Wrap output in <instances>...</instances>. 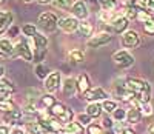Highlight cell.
I'll list each match as a JSON object with an SVG mask.
<instances>
[{"mask_svg":"<svg viewBox=\"0 0 154 134\" xmlns=\"http://www.w3.org/2000/svg\"><path fill=\"white\" fill-rule=\"evenodd\" d=\"M79 25H80V20H77L74 16H62L59 17L57 28L65 34H74L79 30Z\"/></svg>","mask_w":154,"mask_h":134,"instance_id":"4","label":"cell"},{"mask_svg":"<svg viewBox=\"0 0 154 134\" xmlns=\"http://www.w3.org/2000/svg\"><path fill=\"white\" fill-rule=\"evenodd\" d=\"M99 6L105 12H112L117 8V0H99Z\"/></svg>","mask_w":154,"mask_h":134,"instance_id":"30","label":"cell"},{"mask_svg":"<svg viewBox=\"0 0 154 134\" xmlns=\"http://www.w3.org/2000/svg\"><path fill=\"white\" fill-rule=\"evenodd\" d=\"M102 126H103L105 129H112L114 128V120L109 114L103 116V122H102Z\"/></svg>","mask_w":154,"mask_h":134,"instance_id":"39","label":"cell"},{"mask_svg":"<svg viewBox=\"0 0 154 134\" xmlns=\"http://www.w3.org/2000/svg\"><path fill=\"white\" fill-rule=\"evenodd\" d=\"M16 108H19V106L12 102V99L0 102V111H2V113H8V111H12V110H16Z\"/></svg>","mask_w":154,"mask_h":134,"instance_id":"35","label":"cell"},{"mask_svg":"<svg viewBox=\"0 0 154 134\" xmlns=\"http://www.w3.org/2000/svg\"><path fill=\"white\" fill-rule=\"evenodd\" d=\"M48 56V49H34V56H32V62L35 65L43 63V60Z\"/></svg>","mask_w":154,"mask_h":134,"instance_id":"34","label":"cell"},{"mask_svg":"<svg viewBox=\"0 0 154 134\" xmlns=\"http://www.w3.org/2000/svg\"><path fill=\"white\" fill-rule=\"evenodd\" d=\"M12 20H14V14L11 11H0V36L5 34L12 26Z\"/></svg>","mask_w":154,"mask_h":134,"instance_id":"16","label":"cell"},{"mask_svg":"<svg viewBox=\"0 0 154 134\" xmlns=\"http://www.w3.org/2000/svg\"><path fill=\"white\" fill-rule=\"evenodd\" d=\"M9 134H26V131H25L23 128H20V126H14Z\"/></svg>","mask_w":154,"mask_h":134,"instance_id":"42","label":"cell"},{"mask_svg":"<svg viewBox=\"0 0 154 134\" xmlns=\"http://www.w3.org/2000/svg\"><path fill=\"white\" fill-rule=\"evenodd\" d=\"M62 83H63V82H62V73L57 71V70L53 71V73H51V74L43 80V86H45L46 92H49V94H53V92L59 91V88H60Z\"/></svg>","mask_w":154,"mask_h":134,"instance_id":"9","label":"cell"},{"mask_svg":"<svg viewBox=\"0 0 154 134\" xmlns=\"http://www.w3.org/2000/svg\"><path fill=\"white\" fill-rule=\"evenodd\" d=\"M22 33H23V36H26V37H34L38 31H37V26L34 25V23H25L23 26H22Z\"/></svg>","mask_w":154,"mask_h":134,"instance_id":"33","label":"cell"},{"mask_svg":"<svg viewBox=\"0 0 154 134\" xmlns=\"http://www.w3.org/2000/svg\"><path fill=\"white\" fill-rule=\"evenodd\" d=\"M57 22H59V17L54 12H42V14L38 16L37 26L43 33H54L57 30Z\"/></svg>","mask_w":154,"mask_h":134,"instance_id":"1","label":"cell"},{"mask_svg":"<svg viewBox=\"0 0 154 134\" xmlns=\"http://www.w3.org/2000/svg\"><path fill=\"white\" fill-rule=\"evenodd\" d=\"M54 8L57 9H63V11H71L72 5H74V0H53L51 2Z\"/></svg>","mask_w":154,"mask_h":134,"instance_id":"29","label":"cell"},{"mask_svg":"<svg viewBox=\"0 0 154 134\" xmlns=\"http://www.w3.org/2000/svg\"><path fill=\"white\" fill-rule=\"evenodd\" d=\"M85 113L91 119H99V117H102V114H103V106H102L100 102H93V103H89L86 106Z\"/></svg>","mask_w":154,"mask_h":134,"instance_id":"18","label":"cell"},{"mask_svg":"<svg viewBox=\"0 0 154 134\" xmlns=\"http://www.w3.org/2000/svg\"><path fill=\"white\" fill-rule=\"evenodd\" d=\"M108 30L111 34H123L128 31V26H130V20H128L123 14H116L114 19L108 23Z\"/></svg>","mask_w":154,"mask_h":134,"instance_id":"6","label":"cell"},{"mask_svg":"<svg viewBox=\"0 0 154 134\" xmlns=\"http://www.w3.org/2000/svg\"><path fill=\"white\" fill-rule=\"evenodd\" d=\"M143 33L148 34V36H154V19L143 23Z\"/></svg>","mask_w":154,"mask_h":134,"instance_id":"40","label":"cell"},{"mask_svg":"<svg viewBox=\"0 0 154 134\" xmlns=\"http://www.w3.org/2000/svg\"><path fill=\"white\" fill-rule=\"evenodd\" d=\"M83 97H85L89 103H93V102H103V100H106L109 96H108V92H106L103 88L94 86V88H91V89H88L85 94H83Z\"/></svg>","mask_w":154,"mask_h":134,"instance_id":"11","label":"cell"},{"mask_svg":"<svg viewBox=\"0 0 154 134\" xmlns=\"http://www.w3.org/2000/svg\"><path fill=\"white\" fill-rule=\"evenodd\" d=\"M37 2L40 3V5H48V3H51V2H53V0H37Z\"/></svg>","mask_w":154,"mask_h":134,"instance_id":"47","label":"cell"},{"mask_svg":"<svg viewBox=\"0 0 154 134\" xmlns=\"http://www.w3.org/2000/svg\"><path fill=\"white\" fill-rule=\"evenodd\" d=\"M86 134H105L103 126L99 123H91L89 126H86Z\"/></svg>","mask_w":154,"mask_h":134,"instance_id":"38","label":"cell"},{"mask_svg":"<svg viewBox=\"0 0 154 134\" xmlns=\"http://www.w3.org/2000/svg\"><path fill=\"white\" fill-rule=\"evenodd\" d=\"M14 49H16V56H17V57H20V59L25 60V62H32L34 51H32V48L29 46V43H28L26 39H20L19 42L14 45Z\"/></svg>","mask_w":154,"mask_h":134,"instance_id":"7","label":"cell"},{"mask_svg":"<svg viewBox=\"0 0 154 134\" xmlns=\"http://www.w3.org/2000/svg\"><path fill=\"white\" fill-rule=\"evenodd\" d=\"M77 122H79V123H80L83 128H86V126H89V125L93 123V119L89 117L86 113H82V114H79V116H77Z\"/></svg>","mask_w":154,"mask_h":134,"instance_id":"37","label":"cell"},{"mask_svg":"<svg viewBox=\"0 0 154 134\" xmlns=\"http://www.w3.org/2000/svg\"><path fill=\"white\" fill-rule=\"evenodd\" d=\"M75 83H77V94L83 96L88 89H91V77L86 73H80L75 77Z\"/></svg>","mask_w":154,"mask_h":134,"instance_id":"13","label":"cell"},{"mask_svg":"<svg viewBox=\"0 0 154 134\" xmlns=\"http://www.w3.org/2000/svg\"><path fill=\"white\" fill-rule=\"evenodd\" d=\"M16 92V85L11 82V80L2 77L0 79V94H5V96H12Z\"/></svg>","mask_w":154,"mask_h":134,"instance_id":"20","label":"cell"},{"mask_svg":"<svg viewBox=\"0 0 154 134\" xmlns=\"http://www.w3.org/2000/svg\"><path fill=\"white\" fill-rule=\"evenodd\" d=\"M112 42V34L109 31H100L97 34H94L91 39L86 40V46L88 48H102L106 46Z\"/></svg>","mask_w":154,"mask_h":134,"instance_id":"5","label":"cell"},{"mask_svg":"<svg viewBox=\"0 0 154 134\" xmlns=\"http://www.w3.org/2000/svg\"><path fill=\"white\" fill-rule=\"evenodd\" d=\"M20 2H23V3H31V2H34V0H20Z\"/></svg>","mask_w":154,"mask_h":134,"instance_id":"50","label":"cell"},{"mask_svg":"<svg viewBox=\"0 0 154 134\" xmlns=\"http://www.w3.org/2000/svg\"><path fill=\"white\" fill-rule=\"evenodd\" d=\"M146 134H154V123H151L149 126H148V132Z\"/></svg>","mask_w":154,"mask_h":134,"instance_id":"46","label":"cell"},{"mask_svg":"<svg viewBox=\"0 0 154 134\" xmlns=\"http://www.w3.org/2000/svg\"><path fill=\"white\" fill-rule=\"evenodd\" d=\"M2 119H3L5 125H8V126H19V125L25 123V114H23L22 108H16L12 111L3 113Z\"/></svg>","mask_w":154,"mask_h":134,"instance_id":"8","label":"cell"},{"mask_svg":"<svg viewBox=\"0 0 154 134\" xmlns=\"http://www.w3.org/2000/svg\"><path fill=\"white\" fill-rule=\"evenodd\" d=\"M62 92L63 96L71 99L77 94V83H75V79L74 77H66L65 80H63L62 83Z\"/></svg>","mask_w":154,"mask_h":134,"instance_id":"14","label":"cell"},{"mask_svg":"<svg viewBox=\"0 0 154 134\" xmlns=\"http://www.w3.org/2000/svg\"><path fill=\"white\" fill-rule=\"evenodd\" d=\"M93 33H94V26L91 22H88V20H83L80 22L79 25V30H77V34H79L80 37H88V39H91L93 37Z\"/></svg>","mask_w":154,"mask_h":134,"instance_id":"19","label":"cell"},{"mask_svg":"<svg viewBox=\"0 0 154 134\" xmlns=\"http://www.w3.org/2000/svg\"><path fill=\"white\" fill-rule=\"evenodd\" d=\"M151 97H152V85L148 80H145V88L142 91V94L137 97V100L140 103H148V102H151Z\"/></svg>","mask_w":154,"mask_h":134,"instance_id":"25","label":"cell"},{"mask_svg":"<svg viewBox=\"0 0 154 134\" xmlns=\"http://www.w3.org/2000/svg\"><path fill=\"white\" fill-rule=\"evenodd\" d=\"M19 31H20V30H19V26L12 25L11 28L6 31V34H8V37H9V39H11V37H17V36H19Z\"/></svg>","mask_w":154,"mask_h":134,"instance_id":"41","label":"cell"},{"mask_svg":"<svg viewBox=\"0 0 154 134\" xmlns=\"http://www.w3.org/2000/svg\"><path fill=\"white\" fill-rule=\"evenodd\" d=\"M57 120H59L62 125H66V123H69V122H74V111L69 108V106H66L65 111L62 113V116L57 117Z\"/></svg>","mask_w":154,"mask_h":134,"instance_id":"27","label":"cell"},{"mask_svg":"<svg viewBox=\"0 0 154 134\" xmlns=\"http://www.w3.org/2000/svg\"><path fill=\"white\" fill-rule=\"evenodd\" d=\"M120 134H136V131H134V129H131V128H123Z\"/></svg>","mask_w":154,"mask_h":134,"instance_id":"44","label":"cell"},{"mask_svg":"<svg viewBox=\"0 0 154 134\" xmlns=\"http://www.w3.org/2000/svg\"><path fill=\"white\" fill-rule=\"evenodd\" d=\"M60 134H83V126L79 122H69L63 125V129Z\"/></svg>","mask_w":154,"mask_h":134,"instance_id":"22","label":"cell"},{"mask_svg":"<svg viewBox=\"0 0 154 134\" xmlns=\"http://www.w3.org/2000/svg\"><path fill=\"white\" fill-rule=\"evenodd\" d=\"M140 119H142V113H140L139 108H136V106H133V108L128 110L126 113V122L130 125H136L140 122Z\"/></svg>","mask_w":154,"mask_h":134,"instance_id":"23","label":"cell"},{"mask_svg":"<svg viewBox=\"0 0 154 134\" xmlns=\"http://www.w3.org/2000/svg\"><path fill=\"white\" fill-rule=\"evenodd\" d=\"M11 132V128L8 125H0V134H9Z\"/></svg>","mask_w":154,"mask_h":134,"instance_id":"43","label":"cell"},{"mask_svg":"<svg viewBox=\"0 0 154 134\" xmlns=\"http://www.w3.org/2000/svg\"><path fill=\"white\" fill-rule=\"evenodd\" d=\"M5 3H6V0H0V6H3Z\"/></svg>","mask_w":154,"mask_h":134,"instance_id":"51","label":"cell"},{"mask_svg":"<svg viewBox=\"0 0 154 134\" xmlns=\"http://www.w3.org/2000/svg\"><path fill=\"white\" fill-rule=\"evenodd\" d=\"M125 85L131 92H134V96L137 99L145 88V80L139 77H125Z\"/></svg>","mask_w":154,"mask_h":134,"instance_id":"12","label":"cell"},{"mask_svg":"<svg viewBox=\"0 0 154 134\" xmlns=\"http://www.w3.org/2000/svg\"><path fill=\"white\" fill-rule=\"evenodd\" d=\"M105 134H119V132H116V131H114V128H112V129H106V131H105Z\"/></svg>","mask_w":154,"mask_h":134,"instance_id":"49","label":"cell"},{"mask_svg":"<svg viewBox=\"0 0 154 134\" xmlns=\"http://www.w3.org/2000/svg\"><path fill=\"white\" fill-rule=\"evenodd\" d=\"M32 42H34V49H48V45H49L48 37L42 33H37L32 37Z\"/></svg>","mask_w":154,"mask_h":134,"instance_id":"21","label":"cell"},{"mask_svg":"<svg viewBox=\"0 0 154 134\" xmlns=\"http://www.w3.org/2000/svg\"><path fill=\"white\" fill-rule=\"evenodd\" d=\"M83 2L85 3H94L96 5V3H99V0H83Z\"/></svg>","mask_w":154,"mask_h":134,"instance_id":"48","label":"cell"},{"mask_svg":"<svg viewBox=\"0 0 154 134\" xmlns=\"http://www.w3.org/2000/svg\"><path fill=\"white\" fill-rule=\"evenodd\" d=\"M57 103L54 94H49V92H46V94H42L40 99H38L37 105H38V108H42V111H49L53 106Z\"/></svg>","mask_w":154,"mask_h":134,"instance_id":"17","label":"cell"},{"mask_svg":"<svg viewBox=\"0 0 154 134\" xmlns=\"http://www.w3.org/2000/svg\"><path fill=\"white\" fill-rule=\"evenodd\" d=\"M126 113H128V110H125V108H119L116 110L112 114H111V117H112V120L114 122H117V123H122L123 120H126Z\"/></svg>","mask_w":154,"mask_h":134,"instance_id":"32","label":"cell"},{"mask_svg":"<svg viewBox=\"0 0 154 134\" xmlns=\"http://www.w3.org/2000/svg\"><path fill=\"white\" fill-rule=\"evenodd\" d=\"M71 16H74L77 20H88L89 17V9H88V5L83 2V0H77V2H74L72 8H71Z\"/></svg>","mask_w":154,"mask_h":134,"instance_id":"10","label":"cell"},{"mask_svg":"<svg viewBox=\"0 0 154 134\" xmlns=\"http://www.w3.org/2000/svg\"><path fill=\"white\" fill-rule=\"evenodd\" d=\"M51 73H53V71H51L49 66L45 65V63H38V65L34 66V74H35L37 79H40V80H45Z\"/></svg>","mask_w":154,"mask_h":134,"instance_id":"24","label":"cell"},{"mask_svg":"<svg viewBox=\"0 0 154 134\" xmlns=\"http://www.w3.org/2000/svg\"><path fill=\"white\" fill-rule=\"evenodd\" d=\"M16 56V49H14V43L9 39H0V57H14Z\"/></svg>","mask_w":154,"mask_h":134,"instance_id":"15","label":"cell"},{"mask_svg":"<svg viewBox=\"0 0 154 134\" xmlns=\"http://www.w3.org/2000/svg\"><path fill=\"white\" fill-rule=\"evenodd\" d=\"M112 62L119 66V68L122 70H126V68H131V66L134 65V56L131 54L128 49H117L112 54Z\"/></svg>","mask_w":154,"mask_h":134,"instance_id":"2","label":"cell"},{"mask_svg":"<svg viewBox=\"0 0 154 134\" xmlns=\"http://www.w3.org/2000/svg\"><path fill=\"white\" fill-rule=\"evenodd\" d=\"M140 43H142V39H140V36L136 30H128L120 37V45L123 46V49H128V51L139 48Z\"/></svg>","mask_w":154,"mask_h":134,"instance_id":"3","label":"cell"},{"mask_svg":"<svg viewBox=\"0 0 154 134\" xmlns=\"http://www.w3.org/2000/svg\"><path fill=\"white\" fill-rule=\"evenodd\" d=\"M2 77H5V66L0 63V79H2Z\"/></svg>","mask_w":154,"mask_h":134,"instance_id":"45","label":"cell"},{"mask_svg":"<svg viewBox=\"0 0 154 134\" xmlns=\"http://www.w3.org/2000/svg\"><path fill=\"white\" fill-rule=\"evenodd\" d=\"M102 106H103V113L106 114H112L116 110L119 108V102L114 100V99H106L102 102Z\"/></svg>","mask_w":154,"mask_h":134,"instance_id":"28","label":"cell"},{"mask_svg":"<svg viewBox=\"0 0 154 134\" xmlns=\"http://www.w3.org/2000/svg\"><path fill=\"white\" fill-rule=\"evenodd\" d=\"M68 59L72 63H82V62H85V52H83V49L74 48L68 52Z\"/></svg>","mask_w":154,"mask_h":134,"instance_id":"26","label":"cell"},{"mask_svg":"<svg viewBox=\"0 0 154 134\" xmlns=\"http://www.w3.org/2000/svg\"><path fill=\"white\" fill-rule=\"evenodd\" d=\"M152 19H154V17H152V14H151L149 11L139 8L137 16H136V20H137V22H140V23H146V22H149V20H152Z\"/></svg>","mask_w":154,"mask_h":134,"instance_id":"31","label":"cell"},{"mask_svg":"<svg viewBox=\"0 0 154 134\" xmlns=\"http://www.w3.org/2000/svg\"><path fill=\"white\" fill-rule=\"evenodd\" d=\"M65 108H66V105H63V103H60V102H57L54 106H53V108H51L48 113L51 114V116H53V117H59V116H62V113L63 111H65Z\"/></svg>","mask_w":154,"mask_h":134,"instance_id":"36","label":"cell"}]
</instances>
